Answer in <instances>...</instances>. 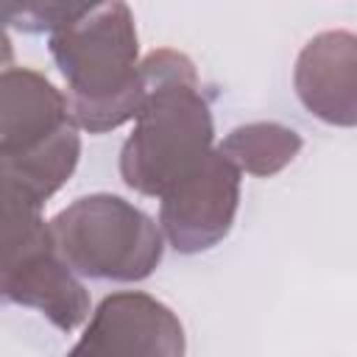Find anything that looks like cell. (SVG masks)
<instances>
[{"label": "cell", "instance_id": "cell-4", "mask_svg": "<svg viewBox=\"0 0 357 357\" xmlns=\"http://www.w3.org/2000/svg\"><path fill=\"white\" fill-rule=\"evenodd\" d=\"M8 304L42 312L56 329L73 332L89 315V293L56 248L42 206L3 192V276Z\"/></svg>", "mask_w": 357, "mask_h": 357}, {"label": "cell", "instance_id": "cell-3", "mask_svg": "<svg viewBox=\"0 0 357 357\" xmlns=\"http://www.w3.org/2000/svg\"><path fill=\"white\" fill-rule=\"evenodd\" d=\"M50 231L64 262L86 279L142 282L165 257L159 223L112 192L75 198L50 218Z\"/></svg>", "mask_w": 357, "mask_h": 357}, {"label": "cell", "instance_id": "cell-8", "mask_svg": "<svg viewBox=\"0 0 357 357\" xmlns=\"http://www.w3.org/2000/svg\"><path fill=\"white\" fill-rule=\"evenodd\" d=\"M293 89L301 106L340 128L357 126V33L332 28L315 33L296 59Z\"/></svg>", "mask_w": 357, "mask_h": 357}, {"label": "cell", "instance_id": "cell-6", "mask_svg": "<svg viewBox=\"0 0 357 357\" xmlns=\"http://www.w3.org/2000/svg\"><path fill=\"white\" fill-rule=\"evenodd\" d=\"M159 229L178 254H201L226 240L240 206V170L215 153L159 198Z\"/></svg>", "mask_w": 357, "mask_h": 357}, {"label": "cell", "instance_id": "cell-10", "mask_svg": "<svg viewBox=\"0 0 357 357\" xmlns=\"http://www.w3.org/2000/svg\"><path fill=\"white\" fill-rule=\"evenodd\" d=\"M92 3H6L3 20L8 28L25 31V33H56L67 28L70 22L81 20Z\"/></svg>", "mask_w": 357, "mask_h": 357}, {"label": "cell", "instance_id": "cell-9", "mask_svg": "<svg viewBox=\"0 0 357 357\" xmlns=\"http://www.w3.org/2000/svg\"><path fill=\"white\" fill-rule=\"evenodd\" d=\"M304 139L296 128L273 120H257L231 128L218 151L240 170L259 178H271L282 173L301 151Z\"/></svg>", "mask_w": 357, "mask_h": 357}, {"label": "cell", "instance_id": "cell-5", "mask_svg": "<svg viewBox=\"0 0 357 357\" xmlns=\"http://www.w3.org/2000/svg\"><path fill=\"white\" fill-rule=\"evenodd\" d=\"M178 315L142 290L106 296L67 357H184Z\"/></svg>", "mask_w": 357, "mask_h": 357}, {"label": "cell", "instance_id": "cell-1", "mask_svg": "<svg viewBox=\"0 0 357 357\" xmlns=\"http://www.w3.org/2000/svg\"><path fill=\"white\" fill-rule=\"evenodd\" d=\"M145 103L120 151L128 190L162 198L215 153V123L190 56L159 47L142 64Z\"/></svg>", "mask_w": 357, "mask_h": 357}, {"label": "cell", "instance_id": "cell-7", "mask_svg": "<svg viewBox=\"0 0 357 357\" xmlns=\"http://www.w3.org/2000/svg\"><path fill=\"white\" fill-rule=\"evenodd\" d=\"M67 95L31 67L0 75V162H20L47 151L75 131Z\"/></svg>", "mask_w": 357, "mask_h": 357}, {"label": "cell", "instance_id": "cell-2", "mask_svg": "<svg viewBox=\"0 0 357 357\" xmlns=\"http://www.w3.org/2000/svg\"><path fill=\"white\" fill-rule=\"evenodd\" d=\"M47 47L67 84V103L78 128L106 134L137 120L145 81L137 22L126 3H92L81 20L50 33Z\"/></svg>", "mask_w": 357, "mask_h": 357}]
</instances>
